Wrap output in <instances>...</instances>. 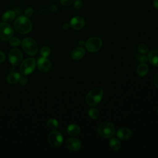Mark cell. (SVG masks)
Wrapping results in <instances>:
<instances>
[{
	"label": "cell",
	"mask_w": 158,
	"mask_h": 158,
	"mask_svg": "<svg viewBox=\"0 0 158 158\" xmlns=\"http://www.w3.org/2000/svg\"><path fill=\"white\" fill-rule=\"evenodd\" d=\"M14 27L16 31L21 34H27L31 31L32 24L30 19L25 15L19 17L14 23Z\"/></svg>",
	"instance_id": "obj_1"
},
{
	"label": "cell",
	"mask_w": 158,
	"mask_h": 158,
	"mask_svg": "<svg viewBox=\"0 0 158 158\" xmlns=\"http://www.w3.org/2000/svg\"><path fill=\"white\" fill-rule=\"evenodd\" d=\"M103 95V90L100 87H96L90 90L85 97L86 103L91 106H96L100 102Z\"/></svg>",
	"instance_id": "obj_2"
},
{
	"label": "cell",
	"mask_w": 158,
	"mask_h": 158,
	"mask_svg": "<svg viewBox=\"0 0 158 158\" xmlns=\"http://www.w3.org/2000/svg\"><path fill=\"white\" fill-rule=\"evenodd\" d=\"M99 135L104 138H112L115 134V127L114 125L109 122H103L101 123L98 127Z\"/></svg>",
	"instance_id": "obj_3"
},
{
	"label": "cell",
	"mask_w": 158,
	"mask_h": 158,
	"mask_svg": "<svg viewBox=\"0 0 158 158\" xmlns=\"http://www.w3.org/2000/svg\"><path fill=\"white\" fill-rule=\"evenodd\" d=\"M22 47L24 52L30 56L35 55L38 49V46L35 41L31 38H26L22 41Z\"/></svg>",
	"instance_id": "obj_4"
},
{
	"label": "cell",
	"mask_w": 158,
	"mask_h": 158,
	"mask_svg": "<svg viewBox=\"0 0 158 158\" xmlns=\"http://www.w3.org/2000/svg\"><path fill=\"white\" fill-rule=\"evenodd\" d=\"M36 66V62L33 58H27L25 59L20 64V73L24 75H27L31 73Z\"/></svg>",
	"instance_id": "obj_5"
},
{
	"label": "cell",
	"mask_w": 158,
	"mask_h": 158,
	"mask_svg": "<svg viewBox=\"0 0 158 158\" xmlns=\"http://www.w3.org/2000/svg\"><path fill=\"white\" fill-rule=\"evenodd\" d=\"M14 28L7 22L0 23V40L6 41L9 40L14 35Z\"/></svg>",
	"instance_id": "obj_6"
},
{
	"label": "cell",
	"mask_w": 158,
	"mask_h": 158,
	"mask_svg": "<svg viewBox=\"0 0 158 158\" xmlns=\"http://www.w3.org/2000/svg\"><path fill=\"white\" fill-rule=\"evenodd\" d=\"M102 45V40L99 37H91L85 42L86 48L90 52L98 51L101 48Z\"/></svg>",
	"instance_id": "obj_7"
},
{
	"label": "cell",
	"mask_w": 158,
	"mask_h": 158,
	"mask_svg": "<svg viewBox=\"0 0 158 158\" xmlns=\"http://www.w3.org/2000/svg\"><path fill=\"white\" fill-rule=\"evenodd\" d=\"M48 141L52 147L55 148H59L61 146L63 142L62 135L58 131L53 130L49 134Z\"/></svg>",
	"instance_id": "obj_8"
},
{
	"label": "cell",
	"mask_w": 158,
	"mask_h": 158,
	"mask_svg": "<svg viewBox=\"0 0 158 158\" xmlns=\"http://www.w3.org/2000/svg\"><path fill=\"white\" fill-rule=\"evenodd\" d=\"M22 59L23 54L19 49H12L9 53V61L13 65H18L20 64L22 61Z\"/></svg>",
	"instance_id": "obj_9"
},
{
	"label": "cell",
	"mask_w": 158,
	"mask_h": 158,
	"mask_svg": "<svg viewBox=\"0 0 158 158\" xmlns=\"http://www.w3.org/2000/svg\"><path fill=\"white\" fill-rule=\"evenodd\" d=\"M37 66L39 69L42 72H48L51 67V63L49 59L46 57H40L37 60Z\"/></svg>",
	"instance_id": "obj_10"
},
{
	"label": "cell",
	"mask_w": 158,
	"mask_h": 158,
	"mask_svg": "<svg viewBox=\"0 0 158 158\" xmlns=\"http://www.w3.org/2000/svg\"><path fill=\"white\" fill-rule=\"evenodd\" d=\"M65 145L69 149L76 151L80 149L81 144L79 139L75 138H69L66 140Z\"/></svg>",
	"instance_id": "obj_11"
},
{
	"label": "cell",
	"mask_w": 158,
	"mask_h": 158,
	"mask_svg": "<svg viewBox=\"0 0 158 158\" xmlns=\"http://www.w3.org/2000/svg\"><path fill=\"white\" fill-rule=\"evenodd\" d=\"M70 27L74 30H79L82 29L85 25V21L84 19L80 16L73 17L70 22Z\"/></svg>",
	"instance_id": "obj_12"
},
{
	"label": "cell",
	"mask_w": 158,
	"mask_h": 158,
	"mask_svg": "<svg viewBox=\"0 0 158 158\" xmlns=\"http://www.w3.org/2000/svg\"><path fill=\"white\" fill-rule=\"evenodd\" d=\"M131 135L132 131L130 128L127 127H122L120 128L117 132V138L122 140L128 139L129 138H130Z\"/></svg>",
	"instance_id": "obj_13"
},
{
	"label": "cell",
	"mask_w": 158,
	"mask_h": 158,
	"mask_svg": "<svg viewBox=\"0 0 158 158\" xmlns=\"http://www.w3.org/2000/svg\"><path fill=\"white\" fill-rule=\"evenodd\" d=\"M85 54V50L82 47L75 48L72 52L71 56L74 60L81 59Z\"/></svg>",
	"instance_id": "obj_14"
},
{
	"label": "cell",
	"mask_w": 158,
	"mask_h": 158,
	"mask_svg": "<svg viewBox=\"0 0 158 158\" xmlns=\"http://www.w3.org/2000/svg\"><path fill=\"white\" fill-rule=\"evenodd\" d=\"M148 59L152 65L158 67V50L151 51L148 54Z\"/></svg>",
	"instance_id": "obj_15"
},
{
	"label": "cell",
	"mask_w": 158,
	"mask_h": 158,
	"mask_svg": "<svg viewBox=\"0 0 158 158\" xmlns=\"http://www.w3.org/2000/svg\"><path fill=\"white\" fill-rule=\"evenodd\" d=\"M67 132L69 135L77 136L80 132V128L78 125L72 123L67 127Z\"/></svg>",
	"instance_id": "obj_16"
},
{
	"label": "cell",
	"mask_w": 158,
	"mask_h": 158,
	"mask_svg": "<svg viewBox=\"0 0 158 158\" xmlns=\"http://www.w3.org/2000/svg\"><path fill=\"white\" fill-rule=\"evenodd\" d=\"M15 17V12L14 10H9L5 12L2 16V20L4 22H12Z\"/></svg>",
	"instance_id": "obj_17"
},
{
	"label": "cell",
	"mask_w": 158,
	"mask_h": 158,
	"mask_svg": "<svg viewBox=\"0 0 158 158\" xmlns=\"http://www.w3.org/2000/svg\"><path fill=\"white\" fill-rule=\"evenodd\" d=\"M20 75L18 72H13L10 73L7 77V81L9 84H15L19 81Z\"/></svg>",
	"instance_id": "obj_18"
},
{
	"label": "cell",
	"mask_w": 158,
	"mask_h": 158,
	"mask_svg": "<svg viewBox=\"0 0 158 158\" xmlns=\"http://www.w3.org/2000/svg\"><path fill=\"white\" fill-rule=\"evenodd\" d=\"M149 69L148 66L145 63H141L137 67L136 71L139 76L144 77L147 75Z\"/></svg>",
	"instance_id": "obj_19"
},
{
	"label": "cell",
	"mask_w": 158,
	"mask_h": 158,
	"mask_svg": "<svg viewBox=\"0 0 158 158\" xmlns=\"http://www.w3.org/2000/svg\"><path fill=\"white\" fill-rule=\"evenodd\" d=\"M109 146L112 150L117 151L120 148L121 144L117 138H112L109 141Z\"/></svg>",
	"instance_id": "obj_20"
},
{
	"label": "cell",
	"mask_w": 158,
	"mask_h": 158,
	"mask_svg": "<svg viewBox=\"0 0 158 158\" xmlns=\"http://www.w3.org/2000/svg\"><path fill=\"white\" fill-rule=\"evenodd\" d=\"M47 126L49 129L56 130L59 127L58 121L54 118H51L47 121Z\"/></svg>",
	"instance_id": "obj_21"
},
{
	"label": "cell",
	"mask_w": 158,
	"mask_h": 158,
	"mask_svg": "<svg viewBox=\"0 0 158 158\" xmlns=\"http://www.w3.org/2000/svg\"><path fill=\"white\" fill-rule=\"evenodd\" d=\"M88 115L93 120H96L99 117L100 112L96 108H91L88 110Z\"/></svg>",
	"instance_id": "obj_22"
},
{
	"label": "cell",
	"mask_w": 158,
	"mask_h": 158,
	"mask_svg": "<svg viewBox=\"0 0 158 158\" xmlns=\"http://www.w3.org/2000/svg\"><path fill=\"white\" fill-rule=\"evenodd\" d=\"M138 50L140 54H147L149 51L148 46L144 43H141L138 45Z\"/></svg>",
	"instance_id": "obj_23"
},
{
	"label": "cell",
	"mask_w": 158,
	"mask_h": 158,
	"mask_svg": "<svg viewBox=\"0 0 158 158\" xmlns=\"http://www.w3.org/2000/svg\"><path fill=\"white\" fill-rule=\"evenodd\" d=\"M51 52V50L50 48L48 46H43L40 51V53L42 56V57H47L49 56Z\"/></svg>",
	"instance_id": "obj_24"
},
{
	"label": "cell",
	"mask_w": 158,
	"mask_h": 158,
	"mask_svg": "<svg viewBox=\"0 0 158 158\" xmlns=\"http://www.w3.org/2000/svg\"><path fill=\"white\" fill-rule=\"evenodd\" d=\"M20 40L16 37H11L9 39V44L12 46H18L20 44Z\"/></svg>",
	"instance_id": "obj_25"
},
{
	"label": "cell",
	"mask_w": 158,
	"mask_h": 158,
	"mask_svg": "<svg viewBox=\"0 0 158 158\" xmlns=\"http://www.w3.org/2000/svg\"><path fill=\"white\" fill-rule=\"evenodd\" d=\"M137 60L139 62H141V63H145L148 60V57L146 56L145 55L141 54V55H139L137 57Z\"/></svg>",
	"instance_id": "obj_26"
},
{
	"label": "cell",
	"mask_w": 158,
	"mask_h": 158,
	"mask_svg": "<svg viewBox=\"0 0 158 158\" xmlns=\"http://www.w3.org/2000/svg\"><path fill=\"white\" fill-rule=\"evenodd\" d=\"M74 0H60V4L65 7L70 6L72 4H73Z\"/></svg>",
	"instance_id": "obj_27"
},
{
	"label": "cell",
	"mask_w": 158,
	"mask_h": 158,
	"mask_svg": "<svg viewBox=\"0 0 158 158\" xmlns=\"http://www.w3.org/2000/svg\"><path fill=\"white\" fill-rule=\"evenodd\" d=\"M83 7V2L80 0H76L74 2V7L77 10L80 9Z\"/></svg>",
	"instance_id": "obj_28"
},
{
	"label": "cell",
	"mask_w": 158,
	"mask_h": 158,
	"mask_svg": "<svg viewBox=\"0 0 158 158\" xmlns=\"http://www.w3.org/2000/svg\"><path fill=\"white\" fill-rule=\"evenodd\" d=\"M33 13V9L31 7H28L25 10V15L27 17H31Z\"/></svg>",
	"instance_id": "obj_29"
},
{
	"label": "cell",
	"mask_w": 158,
	"mask_h": 158,
	"mask_svg": "<svg viewBox=\"0 0 158 158\" xmlns=\"http://www.w3.org/2000/svg\"><path fill=\"white\" fill-rule=\"evenodd\" d=\"M27 81H28L27 77H26V75H23V76H21L20 78V80H19L20 84L22 85H25L27 83Z\"/></svg>",
	"instance_id": "obj_30"
},
{
	"label": "cell",
	"mask_w": 158,
	"mask_h": 158,
	"mask_svg": "<svg viewBox=\"0 0 158 158\" xmlns=\"http://www.w3.org/2000/svg\"><path fill=\"white\" fill-rule=\"evenodd\" d=\"M153 81H154V84L155 85V86L158 88V72H157L153 78Z\"/></svg>",
	"instance_id": "obj_31"
},
{
	"label": "cell",
	"mask_w": 158,
	"mask_h": 158,
	"mask_svg": "<svg viewBox=\"0 0 158 158\" xmlns=\"http://www.w3.org/2000/svg\"><path fill=\"white\" fill-rule=\"evenodd\" d=\"M5 59H6V56H5L4 53L3 52H2L1 51H0V63L4 62Z\"/></svg>",
	"instance_id": "obj_32"
},
{
	"label": "cell",
	"mask_w": 158,
	"mask_h": 158,
	"mask_svg": "<svg viewBox=\"0 0 158 158\" xmlns=\"http://www.w3.org/2000/svg\"><path fill=\"white\" fill-rule=\"evenodd\" d=\"M70 25L69 24V23H64V25H63V28L64 29V30H68L69 28H70Z\"/></svg>",
	"instance_id": "obj_33"
},
{
	"label": "cell",
	"mask_w": 158,
	"mask_h": 158,
	"mask_svg": "<svg viewBox=\"0 0 158 158\" xmlns=\"http://www.w3.org/2000/svg\"><path fill=\"white\" fill-rule=\"evenodd\" d=\"M153 6L156 9H158V0H154Z\"/></svg>",
	"instance_id": "obj_34"
},
{
	"label": "cell",
	"mask_w": 158,
	"mask_h": 158,
	"mask_svg": "<svg viewBox=\"0 0 158 158\" xmlns=\"http://www.w3.org/2000/svg\"><path fill=\"white\" fill-rule=\"evenodd\" d=\"M78 44H79L80 46H83V45H85V42L83 40H79L78 42Z\"/></svg>",
	"instance_id": "obj_35"
},
{
	"label": "cell",
	"mask_w": 158,
	"mask_h": 158,
	"mask_svg": "<svg viewBox=\"0 0 158 158\" xmlns=\"http://www.w3.org/2000/svg\"><path fill=\"white\" fill-rule=\"evenodd\" d=\"M157 114H158V109H157Z\"/></svg>",
	"instance_id": "obj_36"
}]
</instances>
